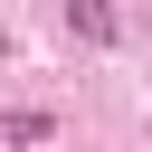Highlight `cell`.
Segmentation results:
<instances>
[{
	"label": "cell",
	"mask_w": 152,
	"mask_h": 152,
	"mask_svg": "<svg viewBox=\"0 0 152 152\" xmlns=\"http://www.w3.org/2000/svg\"><path fill=\"white\" fill-rule=\"evenodd\" d=\"M48 133H57V114H38V104L0 114V142H19V152H28V142H48Z\"/></svg>",
	"instance_id": "obj_2"
},
{
	"label": "cell",
	"mask_w": 152,
	"mask_h": 152,
	"mask_svg": "<svg viewBox=\"0 0 152 152\" xmlns=\"http://www.w3.org/2000/svg\"><path fill=\"white\" fill-rule=\"evenodd\" d=\"M66 28H76L86 48H114V38H124V19H114V0H66Z\"/></svg>",
	"instance_id": "obj_1"
},
{
	"label": "cell",
	"mask_w": 152,
	"mask_h": 152,
	"mask_svg": "<svg viewBox=\"0 0 152 152\" xmlns=\"http://www.w3.org/2000/svg\"><path fill=\"white\" fill-rule=\"evenodd\" d=\"M0 57H10V28H0Z\"/></svg>",
	"instance_id": "obj_3"
}]
</instances>
